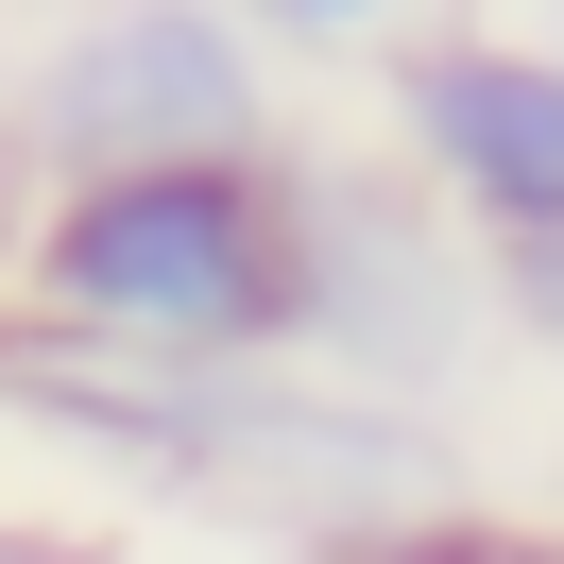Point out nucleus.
I'll use <instances>...</instances> for the list:
<instances>
[{"instance_id":"nucleus-5","label":"nucleus","mask_w":564,"mask_h":564,"mask_svg":"<svg viewBox=\"0 0 564 564\" xmlns=\"http://www.w3.org/2000/svg\"><path fill=\"white\" fill-rule=\"evenodd\" d=\"M257 35L274 52H393V18H411V0H240Z\"/></svg>"},{"instance_id":"nucleus-4","label":"nucleus","mask_w":564,"mask_h":564,"mask_svg":"<svg viewBox=\"0 0 564 564\" xmlns=\"http://www.w3.org/2000/svg\"><path fill=\"white\" fill-rule=\"evenodd\" d=\"M377 120H393V172H411L479 257L564 240V52L547 35H479V18L393 35Z\"/></svg>"},{"instance_id":"nucleus-6","label":"nucleus","mask_w":564,"mask_h":564,"mask_svg":"<svg viewBox=\"0 0 564 564\" xmlns=\"http://www.w3.org/2000/svg\"><path fill=\"white\" fill-rule=\"evenodd\" d=\"M479 291H496V325H513V343H547V359H564V240L479 257Z\"/></svg>"},{"instance_id":"nucleus-3","label":"nucleus","mask_w":564,"mask_h":564,"mask_svg":"<svg viewBox=\"0 0 564 564\" xmlns=\"http://www.w3.org/2000/svg\"><path fill=\"white\" fill-rule=\"evenodd\" d=\"M479 325H496L479 240H462L411 172H325V154H291V359H308V377L427 411Z\"/></svg>"},{"instance_id":"nucleus-1","label":"nucleus","mask_w":564,"mask_h":564,"mask_svg":"<svg viewBox=\"0 0 564 564\" xmlns=\"http://www.w3.org/2000/svg\"><path fill=\"white\" fill-rule=\"evenodd\" d=\"M18 343L104 359V377L291 359V138L35 188V223H18Z\"/></svg>"},{"instance_id":"nucleus-2","label":"nucleus","mask_w":564,"mask_h":564,"mask_svg":"<svg viewBox=\"0 0 564 564\" xmlns=\"http://www.w3.org/2000/svg\"><path fill=\"white\" fill-rule=\"evenodd\" d=\"M172 154H274V35L240 0H69L18 52V172H172Z\"/></svg>"},{"instance_id":"nucleus-7","label":"nucleus","mask_w":564,"mask_h":564,"mask_svg":"<svg viewBox=\"0 0 564 564\" xmlns=\"http://www.w3.org/2000/svg\"><path fill=\"white\" fill-rule=\"evenodd\" d=\"M530 35H547V52H564V0H547V18H530Z\"/></svg>"}]
</instances>
